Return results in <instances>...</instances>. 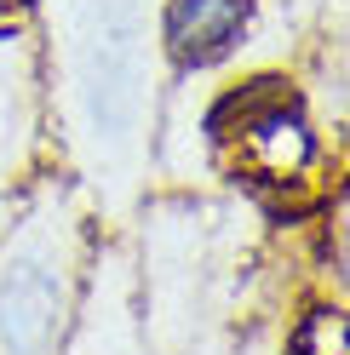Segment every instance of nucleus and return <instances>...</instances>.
Masks as SVG:
<instances>
[{"label": "nucleus", "mask_w": 350, "mask_h": 355, "mask_svg": "<svg viewBox=\"0 0 350 355\" xmlns=\"http://www.w3.org/2000/svg\"><path fill=\"white\" fill-rule=\"evenodd\" d=\"M258 17H265V0H161L156 40H161L172 92L242 63V52L258 35Z\"/></svg>", "instance_id": "39448f33"}, {"label": "nucleus", "mask_w": 350, "mask_h": 355, "mask_svg": "<svg viewBox=\"0 0 350 355\" xmlns=\"http://www.w3.org/2000/svg\"><path fill=\"white\" fill-rule=\"evenodd\" d=\"M288 355H344V304H310L288 332Z\"/></svg>", "instance_id": "0eeeda50"}, {"label": "nucleus", "mask_w": 350, "mask_h": 355, "mask_svg": "<svg viewBox=\"0 0 350 355\" xmlns=\"http://www.w3.org/2000/svg\"><path fill=\"white\" fill-rule=\"evenodd\" d=\"M201 149L247 189H299L322 166V126L288 69H258L201 109Z\"/></svg>", "instance_id": "7ed1b4c3"}, {"label": "nucleus", "mask_w": 350, "mask_h": 355, "mask_svg": "<svg viewBox=\"0 0 350 355\" xmlns=\"http://www.w3.org/2000/svg\"><path fill=\"white\" fill-rule=\"evenodd\" d=\"M35 24V0H0V29H29Z\"/></svg>", "instance_id": "6e6552de"}, {"label": "nucleus", "mask_w": 350, "mask_h": 355, "mask_svg": "<svg viewBox=\"0 0 350 355\" xmlns=\"http://www.w3.org/2000/svg\"><path fill=\"white\" fill-rule=\"evenodd\" d=\"M63 355H149L144 321H138V275H133V241H126V230L98 235L81 321H75Z\"/></svg>", "instance_id": "423d86ee"}, {"label": "nucleus", "mask_w": 350, "mask_h": 355, "mask_svg": "<svg viewBox=\"0 0 350 355\" xmlns=\"http://www.w3.org/2000/svg\"><path fill=\"white\" fill-rule=\"evenodd\" d=\"M161 0H35L52 166L98 230H126L156 195V149L172 75L156 40Z\"/></svg>", "instance_id": "f257e3e1"}, {"label": "nucleus", "mask_w": 350, "mask_h": 355, "mask_svg": "<svg viewBox=\"0 0 350 355\" xmlns=\"http://www.w3.org/2000/svg\"><path fill=\"white\" fill-rule=\"evenodd\" d=\"M52 166L47 92H40V46L29 29H0V230L24 207L35 178Z\"/></svg>", "instance_id": "20e7f679"}, {"label": "nucleus", "mask_w": 350, "mask_h": 355, "mask_svg": "<svg viewBox=\"0 0 350 355\" xmlns=\"http://www.w3.org/2000/svg\"><path fill=\"white\" fill-rule=\"evenodd\" d=\"M98 218L81 189L47 166L0 230V355H63L81 321Z\"/></svg>", "instance_id": "f03ea898"}]
</instances>
